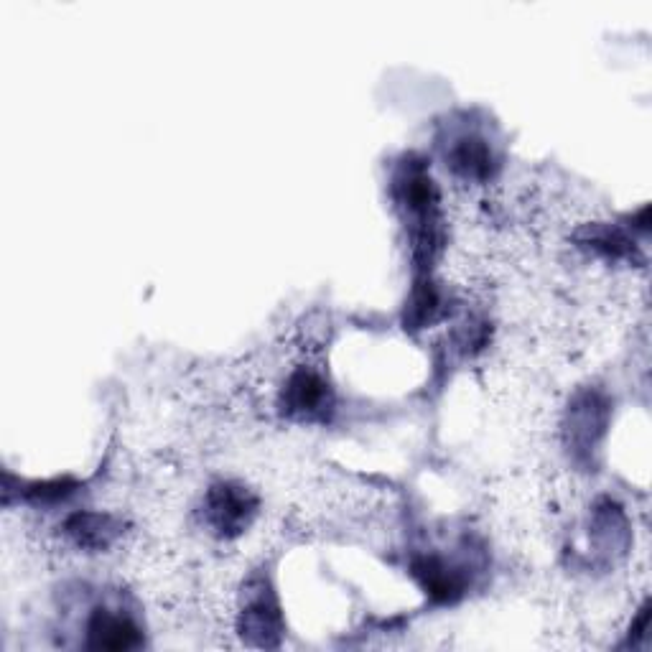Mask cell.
I'll return each instance as SVG.
<instances>
[{"mask_svg": "<svg viewBox=\"0 0 652 652\" xmlns=\"http://www.w3.org/2000/svg\"><path fill=\"white\" fill-rule=\"evenodd\" d=\"M87 635L92 647H107V650H128L141 642L138 627L113 609H97L95 617L90 619Z\"/></svg>", "mask_w": 652, "mask_h": 652, "instance_id": "obj_1", "label": "cell"}, {"mask_svg": "<svg viewBox=\"0 0 652 652\" xmlns=\"http://www.w3.org/2000/svg\"><path fill=\"white\" fill-rule=\"evenodd\" d=\"M250 510H253L250 497L235 487H214L209 495V523L220 533H237L248 523Z\"/></svg>", "mask_w": 652, "mask_h": 652, "instance_id": "obj_2", "label": "cell"}, {"mask_svg": "<svg viewBox=\"0 0 652 652\" xmlns=\"http://www.w3.org/2000/svg\"><path fill=\"white\" fill-rule=\"evenodd\" d=\"M326 400V388L314 372H298L288 383V403L291 411L314 413L319 411V405Z\"/></svg>", "mask_w": 652, "mask_h": 652, "instance_id": "obj_3", "label": "cell"}, {"mask_svg": "<svg viewBox=\"0 0 652 652\" xmlns=\"http://www.w3.org/2000/svg\"><path fill=\"white\" fill-rule=\"evenodd\" d=\"M451 161H454V169L461 171L464 176H472V179H482V176L489 174V166H492V153L484 146V141L479 138H464L459 146L451 153Z\"/></svg>", "mask_w": 652, "mask_h": 652, "instance_id": "obj_4", "label": "cell"}, {"mask_svg": "<svg viewBox=\"0 0 652 652\" xmlns=\"http://www.w3.org/2000/svg\"><path fill=\"white\" fill-rule=\"evenodd\" d=\"M69 530L77 535L79 543H87V546H105L110 538L107 518H100V515H77L69 523Z\"/></svg>", "mask_w": 652, "mask_h": 652, "instance_id": "obj_5", "label": "cell"}]
</instances>
